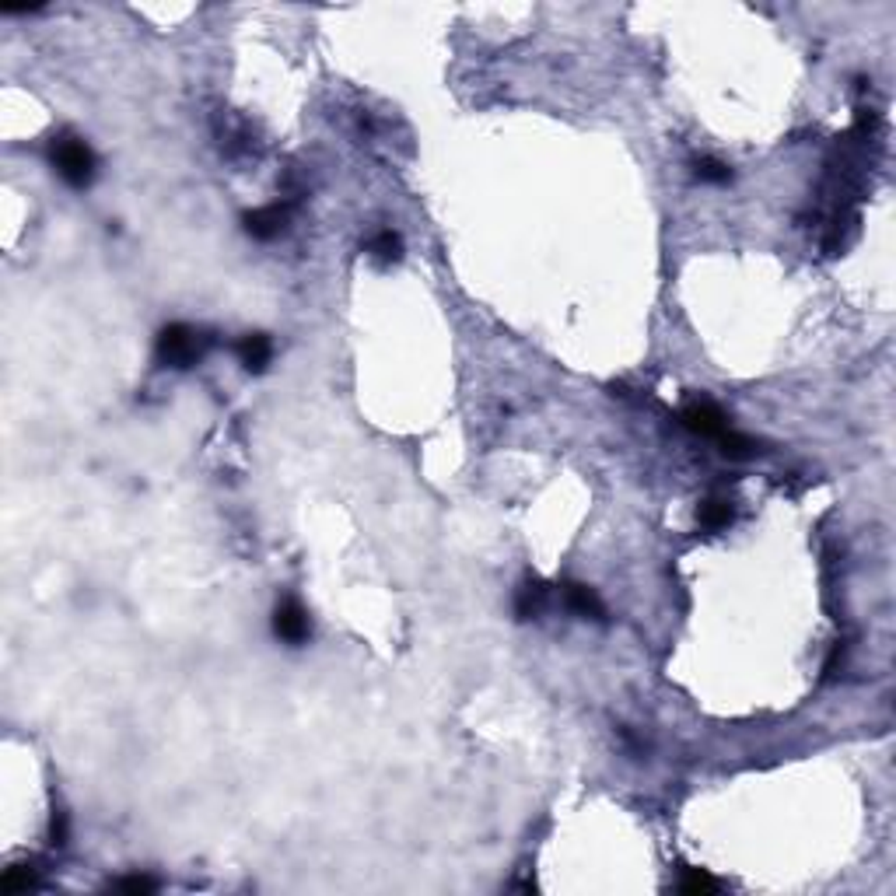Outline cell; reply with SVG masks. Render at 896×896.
I'll return each instance as SVG.
<instances>
[{
	"label": "cell",
	"instance_id": "obj_7",
	"mask_svg": "<svg viewBox=\"0 0 896 896\" xmlns=\"http://www.w3.org/2000/svg\"><path fill=\"white\" fill-rule=\"evenodd\" d=\"M564 606L571 613H578V616H588V620H606L603 599L588 585H581V581H568L564 585Z\"/></svg>",
	"mask_w": 896,
	"mask_h": 896
},
{
	"label": "cell",
	"instance_id": "obj_8",
	"mask_svg": "<svg viewBox=\"0 0 896 896\" xmlns=\"http://www.w3.org/2000/svg\"><path fill=\"white\" fill-rule=\"evenodd\" d=\"M543 610H546V585H543L539 578L522 581V588H518V596H515V613H518V620H536Z\"/></svg>",
	"mask_w": 896,
	"mask_h": 896
},
{
	"label": "cell",
	"instance_id": "obj_5",
	"mask_svg": "<svg viewBox=\"0 0 896 896\" xmlns=\"http://www.w3.org/2000/svg\"><path fill=\"white\" fill-rule=\"evenodd\" d=\"M242 228H246V235L252 239H259V242H270V239H277L281 231L287 228V207H259V211H249V214L242 217Z\"/></svg>",
	"mask_w": 896,
	"mask_h": 896
},
{
	"label": "cell",
	"instance_id": "obj_9",
	"mask_svg": "<svg viewBox=\"0 0 896 896\" xmlns=\"http://www.w3.org/2000/svg\"><path fill=\"white\" fill-rule=\"evenodd\" d=\"M368 252H371L378 263H396V259L403 256V239L396 235L393 228H382V231H375V235L368 239Z\"/></svg>",
	"mask_w": 896,
	"mask_h": 896
},
{
	"label": "cell",
	"instance_id": "obj_1",
	"mask_svg": "<svg viewBox=\"0 0 896 896\" xmlns=\"http://www.w3.org/2000/svg\"><path fill=\"white\" fill-rule=\"evenodd\" d=\"M207 347H211V333H204V329H196V326L189 323H172L158 333L154 354H158L161 364L186 371V368H193V364L204 361Z\"/></svg>",
	"mask_w": 896,
	"mask_h": 896
},
{
	"label": "cell",
	"instance_id": "obj_14",
	"mask_svg": "<svg viewBox=\"0 0 896 896\" xmlns=\"http://www.w3.org/2000/svg\"><path fill=\"white\" fill-rule=\"evenodd\" d=\"M36 883V875L32 872H22V868H7V875L0 879V890L4 893H22V890H29Z\"/></svg>",
	"mask_w": 896,
	"mask_h": 896
},
{
	"label": "cell",
	"instance_id": "obj_13",
	"mask_svg": "<svg viewBox=\"0 0 896 896\" xmlns=\"http://www.w3.org/2000/svg\"><path fill=\"white\" fill-rule=\"evenodd\" d=\"M715 890H718V883L708 875V872H700V868H686V872H683L680 893L697 896V893H715Z\"/></svg>",
	"mask_w": 896,
	"mask_h": 896
},
{
	"label": "cell",
	"instance_id": "obj_15",
	"mask_svg": "<svg viewBox=\"0 0 896 896\" xmlns=\"http://www.w3.org/2000/svg\"><path fill=\"white\" fill-rule=\"evenodd\" d=\"M67 837H71L67 813H64V809H57V813H53V820H49V844H53V848H64V844H67Z\"/></svg>",
	"mask_w": 896,
	"mask_h": 896
},
{
	"label": "cell",
	"instance_id": "obj_2",
	"mask_svg": "<svg viewBox=\"0 0 896 896\" xmlns=\"http://www.w3.org/2000/svg\"><path fill=\"white\" fill-rule=\"evenodd\" d=\"M49 161H53V169L60 172V179L67 182V186H74V189L91 186L95 169H99L95 151L81 141V137H74V134L53 137V144H49Z\"/></svg>",
	"mask_w": 896,
	"mask_h": 896
},
{
	"label": "cell",
	"instance_id": "obj_10",
	"mask_svg": "<svg viewBox=\"0 0 896 896\" xmlns=\"http://www.w3.org/2000/svg\"><path fill=\"white\" fill-rule=\"evenodd\" d=\"M732 501H725V498H711V501H704L700 504V511H697V518H700V526L704 529H725L728 522H732Z\"/></svg>",
	"mask_w": 896,
	"mask_h": 896
},
{
	"label": "cell",
	"instance_id": "obj_11",
	"mask_svg": "<svg viewBox=\"0 0 896 896\" xmlns=\"http://www.w3.org/2000/svg\"><path fill=\"white\" fill-rule=\"evenodd\" d=\"M718 445H721V452H725L728 459H750V456H756L753 438H746V434H739V431H732V428L718 438Z\"/></svg>",
	"mask_w": 896,
	"mask_h": 896
},
{
	"label": "cell",
	"instance_id": "obj_4",
	"mask_svg": "<svg viewBox=\"0 0 896 896\" xmlns=\"http://www.w3.org/2000/svg\"><path fill=\"white\" fill-rule=\"evenodd\" d=\"M274 634H277L284 645H305V641L312 638L309 610H305L298 599L277 603V610H274Z\"/></svg>",
	"mask_w": 896,
	"mask_h": 896
},
{
	"label": "cell",
	"instance_id": "obj_12",
	"mask_svg": "<svg viewBox=\"0 0 896 896\" xmlns=\"http://www.w3.org/2000/svg\"><path fill=\"white\" fill-rule=\"evenodd\" d=\"M693 172H697V179L700 182H728L732 179V169L725 165V161H718V158H697L693 161Z\"/></svg>",
	"mask_w": 896,
	"mask_h": 896
},
{
	"label": "cell",
	"instance_id": "obj_6",
	"mask_svg": "<svg viewBox=\"0 0 896 896\" xmlns=\"http://www.w3.org/2000/svg\"><path fill=\"white\" fill-rule=\"evenodd\" d=\"M239 361H242V368L246 371H266V364L274 358V340L266 336V333H246L242 340H239Z\"/></svg>",
	"mask_w": 896,
	"mask_h": 896
},
{
	"label": "cell",
	"instance_id": "obj_16",
	"mask_svg": "<svg viewBox=\"0 0 896 896\" xmlns=\"http://www.w3.org/2000/svg\"><path fill=\"white\" fill-rule=\"evenodd\" d=\"M116 890H123V893H154L158 883L147 879V875H126V879H116Z\"/></svg>",
	"mask_w": 896,
	"mask_h": 896
},
{
	"label": "cell",
	"instance_id": "obj_3",
	"mask_svg": "<svg viewBox=\"0 0 896 896\" xmlns=\"http://www.w3.org/2000/svg\"><path fill=\"white\" fill-rule=\"evenodd\" d=\"M680 421L683 428H690L693 434H700V438H715V441L728 431V417L721 413V406L711 403V399H690V403H683Z\"/></svg>",
	"mask_w": 896,
	"mask_h": 896
}]
</instances>
